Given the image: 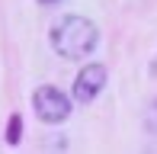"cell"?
Masks as SVG:
<instances>
[{
  "label": "cell",
  "mask_w": 157,
  "mask_h": 154,
  "mask_svg": "<svg viewBox=\"0 0 157 154\" xmlns=\"http://www.w3.org/2000/svg\"><path fill=\"white\" fill-rule=\"evenodd\" d=\"M106 67L103 64H87L80 74L74 77V87H71V93H74V100L77 103H93L99 93H103V87H106Z\"/></svg>",
  "instance_id": "3"
},
{
  "label": "cell",
  "mask_w": 157,
  "mask_h": 154,
  "mask_svg": "<svg viewBox=\"0 0 157 154\" xmlns=\"http://www.w3.org/2000/svg\"><path fill=\"white\" fill-rule=\"evenodd\" d=\"M19 135H23V116L13 113L10 119H6V144L16 148V144H19Z\"/></svg>",
  "instance_id": "4"
},
{
  "label": "cell",
  "mask_w": 157,
  "mask_h": 154,
  "mask_svg": "<svg viewBox=\"0 0 157 154\" xmlns=\"http://www.w3.org/2000/svg\"><path fill=\"white\" fill-rule=\"evenodd\" d=\"M144 132H147V135H157V96L147 103V113H144Z\"/></svg>",
  "instance_id": "5"
},
{
  "label": "cell",
  "mask_w": 157,
  "mask_h": 154,
  "mask_svg": "<svg viewBox=\"0 0 157 154\" xmlns=\"http://www.w3.org/2000/svg\"><path fill=\"white\" fill-rule=\"evenodd\" d=\"M32 109H35V116L42 122L58 125V122H64L71 116V96L64 90H58V87H39L32 93Z\"/></svg>",
  "instance_id": "2"
},
{
  "label": "cell",
  "mask_w": 157,
  "mask_h": 154,
  "mask_svg": "<svg viewBox=\"0 0 157 154\" xmlns=\"http://www.w3.org/2000/svg\"><path fill=\"white\" fill-rule=\"evenodd\" d=\"M42 6H55V3H61V0H39Z\"/></svg>",
  "instance_id": "6"
},
{
  "label": "cell",
  "mask_w": 157,
  "mask_h": 154,
  "mask_svg": "<svg viewBox=\"0 0 157 154\" xmlns=\"http://www.w3.org/2000/svg\"><path fill=\"white\" fill-rule=\"evenodd\" d=\"M48 42H52V48H55L58 58H64V61H83V58H90V55L96 52L99 29H96L93 19L77 16V13H67V16H61L58 23L52 26Z\"/></svg>",
  "instance_id": "1"
},
{
  "label": "cell",
  "mask_w": 157,
  "mask_h": 154,
  "mask_svg": "<svg viewBox=\"0 0 157 154\" xmlns=\"http://www.w3.org/2000/svg\"><path fill=\"white\" fill-rule=\"evenodd\" d=\"M154 74H157V61H154Z\"/></svg>",
  "instance_id": "7"
}]
</instances>
